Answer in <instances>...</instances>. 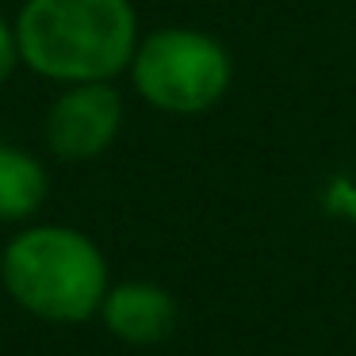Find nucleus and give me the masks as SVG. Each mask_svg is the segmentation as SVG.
<instances>
[{"label": "nucleus", "mask_w": 356, "mask_h": 356, "mask_svg": "<svg viewBox=\"0 0 356 356\" xmlns=\"http://www.w3.org/2000/svg\"><path fill=\"white\" fill-rule=\"evenodd\" d=\"M12 24L24 65L50 85L127 77L142 39L134 0H24Z\"/></svg>", "instance_id": "nucleus-1"}, {"label": "nucleus", "mask_w": 356, "mask_h": 356, "mask_svg": "<svg viewBox=\"0 0 356 356\" xmlns=\"http://www.w3.org/2000/svg\"><path fill=\"white\" fill-rule=\"evenodd\" d=\"M0 287L39 322L81 325L111 287L104 249L65 222H24L0 253Z\"/></svg>", "instance_id": "nucleus-2"}, {"label": "nucleus", "mask_w": 356, "mask_h": 356, "mask_svg": "<svg viewBox=\"0 0 356 356\" xmlns=\"http://www.w3.org/2000/svg\"><path fill=\"white\" fill-rule=\"evenodd\" d=\"M127 81L146 108L172 119H195L230 96L234 54L218 35L203 27H154L142 31L127 65Z\"/></svg>", "instance_id": "nucleus-3"}, {"label": "nucleus", "mask_w": 356, "mask_h": 356, "mask_svg": "<svg viewBox=\"0 0 356 356\" xmlns=\"http://www.w3.org/2000/svg\"><path fill=\"white\" fill-rule=\"evenodd\" d=\"M127 123V100L115 81L58 85L42 119V142L62 165H88L119 142Z\"/></svg>", "instance_id": "nucleus-4"}, {"label": "nucleus", "mask_w": 356, "mask_h": 356, "mask_svg": "<svg viewBox=\"0 0 356 356\" xmlns=\"http://www.w3.org/2000/svg\"><path fill=\"white\" fill-rule=\"evenodd\" d=\"M96 318L115 341L134 348H149L177 333L180 302L169 287L154 284V280H123V284L108 287Z\"/></svg>", "instance_id": "nucleus-5"}, {"label": "nucleus", "mask_w": 356, "mask_h": 356, "mask_svg": "<svg viewBox=\"0 0 356 356\" xmlns=\"http://www.w3.org/2000/svg\"><path fill=\"white\" fill-rule=\"evenodd\" d=\"M50 195V172L42 157L16 142H0V222L24 226L42 211Z\"/></svg>", "instance_id": "nucleus-6"}, {"label": "nucleus", "mask_w": 356, "mask_h": 356, "mask_svg": "<svg viewBox=\"0 0 356 356\" xmlns=\"http://www.w3.org/2000/svg\"><path fill=\"white\" fill-rule=\"evenodd\" d=\"M24 65L19 58V39H16V24L0 16V88L16 77V70Z\"/></svg>", "instance_id": "nucleus-7"}]
</instances>
